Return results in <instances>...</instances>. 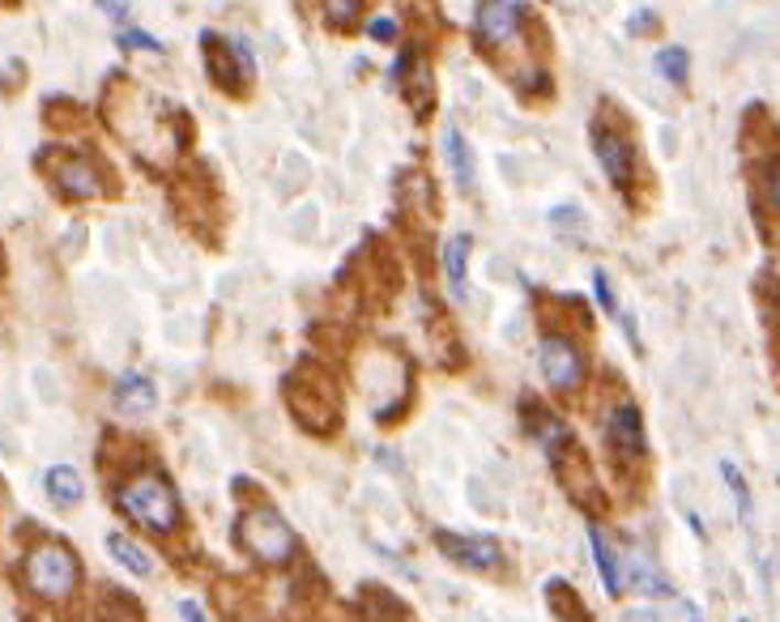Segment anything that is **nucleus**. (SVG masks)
Instances as JSON below:
<instances>
[{
    "instance_id": "9b49d317",
    "label": "nucleus",
    "mask_w": 780,
    "mask_h": 622,
    "mask_svg": "<svg viewBox=\"0 0 780 622\" xmlns=\"http://www.w3.org/2000/svg\"><path fill=\"white\" fill-rule=\"evenodd\" d=\"M622 589L631 592H644V597H670V580L657 571V563H652L644 550H631L627 563H622Z\"/></svg>"
},
{
    "instance_id": "1a4fd4ad",
    "label": "nucleus",
    "mask_w": 780,
    "mask_h": 622,
    "mask_svg": "<svg viewBox=\"0 0 780 622\" xmlns=\"http://www.w3.org/2000/svg\"><path fill=\"white\" fill-rule=\"evenodd\" d=\"M593 154H597V163L606 171V179L627 193L631 179H636V150H631V141L618 129H610V124H593Z\"/></svg>"
},
{
    "instance_id": "a211bd4d",
    "label": "nucleus",
    "mask_w": 780,
    "mask_h": 622,
    "mask_svg": "<svg viewBox=\"0 0 780 622\" xmlns=\"http://www.w3.org/2000/svg\"><path fill=\"white\" fill-rule=\"evenodd\" d=\"M43 487L52 494V503H61V508H73L82 499V478H77L73 465H52L47 478H43Z\"/></svg>"
},
{
    "instance_id": "c756f323",
    "label": "nucleus",
    "mask_w": 780,
    "mask_h": 622,
    "mask_svg": "<svg viewBox=\"0 0 780 622\" xmlns=\"http://www.w3.org/2000/svg\"><path fill=\"white\" fill-rule=\"evenodd\" d=\"M180 619H184V622H209L196 597H180Z\"/></svg>"
},
{
    "instance_id": "bb28decb",
    "label": "nucleus",
    "mask_w": 780,
    "mask_h": 622,
    "mask_svg": "<svg viewBox=\"0 0 780 622\" xmlns=\"http://www.w3.org/2000/svg\"><path fill=\"white\" fill-rule=\"evenodd\" d=\"M763 184H768V200L780 209V154L768 163V171H763Z\"/></svg>"
},
{
    "instance_id": "0eeeda50",
    "label": "nucleus",
    "mask_w": 780,
    "mask_h": 622,
    "mask_svg": "<svg viewBox=\"0 0 780 622\" xmlns=\"http://www.w3.org/2000/svg\"><path fill=\"white\" fill-rule=\"evenodd\" d=\"M538 359H542V375H546V384L559 389V393H567V389H576V384L585 380V354L576 350V341H572V337L546 332V337H542V346H538Z\"/></svg>"
},
{
    "instance_id": "7c9ffc66",
    "label": "nucleus",
    "mask_w": 780,
    "mask_h": 622,
    "mask_svg": "<svg viewBox=\"0 0 780 622\" xmlns=\"http://www.w3.org/2000/svg\"><path fill=\"white\" fill-rule=\"evenodd\" d=\"M325 13H328V18H333V22H350V18H355V13H358V4H355V0H346V4H337V0H328V4H325Z\"/></svg>"
},
{
    "instance_id": "4be33fe9",
    "label": "nucleus",
    "mask_w": 780,
    "mask_h": 622,
    "mask_svg": "<svg viewBox=\"0 0 780 622\" xmlns=\"http://www.w3.org/2000/svg\"><path fill=\"white\" fill-rule=\"evenodd\" d=\"M367 605H376V610L367 614V622H405V610H401L384 589H367Z\"/></svg>"
},
{
    "instance_id": "9d476101",
    "label": "nucleus",
    "mask_w": 780,
    "mask_h": 622,
    "mask_svg": "<svg viewBox=\"0 0 780 622\" xmlns=\"http://www.w3.org/2000/svg\"><path fill=\"white\" fill-rule=\"evenodd\" d=\"M524 4H517V0H495V4H483L478 9V34L487 39L490 47H499V43H508L512 34L524 26Z\"/></svg>"
},
{
    "instance_id": "ddd939ff",
    "label": "nucleus",
    "mask_w": 780,
    "mask_h": 622,
    "mask_svg": "<svg viewBox=\"0 0 780 622\" xmlns=\"http://www.w3.org/2000/svg\"><path fill=\"white\" fill-rule=\"evenodd\" d=\"M588 550H593V563H597V576H602L606 592L618 597L622 592V563H618V555L610 550V542H606V528L588 524Z\"/></svg>"
},
{
    "instance_id": "b1692460",
    "label": "nucleus",
    "mask_w": 780,
    "mask_h": 622,
    "mask_svg": "<svg viewBox=\"0 0 780 622\" xmlns=\"http://www.w3.org/2000/svg\"><path fill=\"white\" fill-rule=\"evenodd\" d=\"M593 295L606 312H615V291H610V273L606 269H593Z\"/></svg>"
},
{
    "instance_id": "c85d7f7f",
    "label": "nucleus",
    "mask_w": 780,
    "mask_h": 622,
    "mask_svg": "<svg viewBox=\"0 0 780 622\" xmlns=\"http://www.w3.org/2000/svg\"><path fill=\"white\" fill-rule=\"evenodd\" d=\"M367 34L380 39V43H389V39H397V18H376V22L367 26Z\"/></svg>"
},
{
    "instance_id": "f03ea898",
    "label": "nucleus",
    "mask_w": 780,
    "mask_h": 622,
    "mask_svg": "<svg viewBox=\"0 0 780 622\" xmlns=\"http://www.w3.org/2000/svg\"><path fill=\"white\" fill-rule=\"evenodd\" d=\"M120 508L129 512L137 524H145L150 533H175L184 524V508L180 494L166 482L163 473H137L120 487Z\"/></svg>"
},
{
    "instance_id": "dca6fc26",
    "label": "nucleus",
    "mask_w": 780,
    "mask_h": 622,
    "mask_svg": "<svg viewBox=\"0 0 780 622\" xmlns=\"http://www.w3.org/2000/svg\"><path fill=\"white\" fill-rule=\"evenodd\" d=\"M107 555L116 558L129 576H137V580H145V576H154V563H150V555L132 542V537H124V533H107Z\"/></svg>"
},
{
    "instance_id": "6ab92c4d",
    "label": "nucleus",
    "mask_w": 780,
    "mask_h": 622,
    "mask_svg": "<svg viewBox=\"0 0 780 622\" xmlns=\"http://www.w3.org/2000/svg\"><path fill=\"white\" fill-rule=\"evenodd\" d=\"M546 597H551L554 614H559V622H593L588 619V610L576 601V592H572V585H563V580H551L546 585Z\"/></svg>"
},
{
    "instance_id": "412c9836",
    "label": "nucleus",
    "mask_w": 780,
    "mask_h": 622,
    "mask_svg": "<svg viewBox=\"0 0 780 622\" xmlns=\"http://www.w3.org/2000/svg\"><path fill=\"white\" fill-rule=\"evenodd\" d=\"M657 73L661 77H670L674 86H686V73H691V56H686V47H661L657 52Z\"/></svg>"
},
{
    "instance_id": "5701e85b",
    "label": "nucleus",
    "mask_w": 780,
    "mask_h": 622,
    "mask_svg": "<svg viewBox=\"0 0 780 622\" xmlns=\"http://www.w3.org/2000/svg\"><path fill=\"white\" fill-rule=\"evenodd\" d=\"M551 222H554V230H572V234H581V230H585V214H581L576 205H567V209H551Z\"/></svg>"
},
{
    "instance_id": "6e6552de",
    "label": "nucleus",
    "mask_w": 780,
    "mask_h": 622,
    "mask_svg": "<svg viewBox=\"0 0 780 622\" xmlns=\"http://www.w3.org/2000/svg\"><path fill=\"white\" fill-rule=\"evenodd\" d=\"M606 448L618 457V465L627 460H644L649 444H644V418L631 401H618L615 410L606 414Z\"/></svg>"
},
{
    "instance_id": "a878e982",
    "label": "nucleus",
    "mask_w": 780,
    "mask_h": 622,
    "mask_svg": "<svg viewBox=\"0 0 780 622\" xmlns=\"http://www.w3.org/2000/svg\"><path fill=\"white\" fill-rule=\"evenodd\" d=\"M627 31H631V34L657 31V13H652V9H636V13H631V22H627Z\"/></svg>"
},
{
    "instance_id": "cd10ccee",
    "label": "nucleus",
    "mask_w": 780,
    "mask_h": 622,
    "mask_svg": "<svg viewBox=\"0 0 780 622\" xmlns=\"http://www.w3.org/2000/svg\"><path fill=\"white\" fill-rule=\"evenodd\" d=\"M618 622H670V614H661V610H649V605H636V610H627Z\"/></svg>"
},
{
    "instance_id": "7ed1b4c3",
    "label": "nucleus",
    "mask_w": 780,
    "mask_h": 622,
    "mask_svg": "<svg viewBox=\"0 0 780 622\" xmlns=\"http://www.w3.org/2000/svg\"><path fill=\"white\" fill-rule=\"evenodd\" d=\"M239 546H243V555L264 563V567H286L299 550V537H294L291 521L278 512V508H269V503H257V508H248L243 516H239Z\"/></svg>"
},
{
    "instance_id": "2eb2a0df",
    "label": "nucleus",
    "mask_w": 780,
    "mask_h": 622,
    "mask_svg": "<svg viewBox=\"0 0 780 622\" xmlns=\"http://www.w3.org/2000/svg\"><path fill=\"white\" fill-rule=\"evenodd\" d=\"M444 273L456 298L469 295V234H456L444 243Z\"/></svg>"
},
{
    "instance_id": "aec40b11",
    "label": "nucleus",
    "mask_w": 780,
    "mask_h": 622,
    "mask_svg": "<svg viewBox=\"0 0 780 622\" xmlns=\"http://www.w3.org/2000/svg\"><path fill=\"white\" fill-rule=\"evenodd\" d=\"M721 478L729 482V491H734V503H738V521L750 524L755 521V503H750V487L747 478H743V469L734 465V460H721Z\"/></svg>"
},
{
    "instance_id": "20e7f679",
    "label": "nucleus",
    "mask_w": 780,
    "mask_h": 622,
    "mask_svg": "<svg viewBox=\"0 0 780 622\" xmlns=\"http://www.w3.org/2000/svg\"><path fill=\"white\" fill-rule=\"evenodd\" d=\"M22 576H26V589H31L34 597H43V601H65L68 592L77 589V580H82V567H77V555H73L68 546L43 542V546H34L31 555H26Z\"/></svg>"
},
{
    "instance_id": "423d86ee",
    "label": "nucleus",
    "mask_w": 780,
    "mask_h": 622,
    "mask_svg": "<svg viewBox=\"0 0 780 622\" xmlns=\"http://www.w3.org/2000/svg\"><path fill=\"white\" fill-rule=\"evenodd\" d=\"M435 546H440V555L456 563V567H469V571H495L499 567V542L487 537V533H453V528H440L435 533Z\"/></svg>"
},
{
    "instance_id": "f257e3e1",
    "label": "nucleus",
    "mask_w": 780,
    "mask_h": 622,
    "mask_svg": "<svg viewBox=\"0 0 780 622\" xmlns=\"http://www.w3.org/2000/svg\"><path fill=\"white\" fill-rule=\"evenodd\" d=\"M286 405L299 423L307 430H337L342 423V396H337V384L328 380L325 371L316 362H299L294 375L286 380Z\"/></svg>"
},
{
    "instance_id": "f3484780",
    "label": "nucleus",
    "mask_w": 780,
    "mask_h": 622,
    "mask_svg": "<svg viewBox=\"0 0 780 622\" xmlns=\"http://www.w3.org/2000/svg\"><path fill=\"white\" fill-rule=\"evenodd\" d=\"M444 150H448V163H453L456 179H461V188H465V193H474V184H478V175H474V154H469L465 137H461L453 124L444 129Z\"/></svg>"
},
{
    "instance_id": "4468645a",
    "label": "nucleus",
    "mask_w": 780,
    "mask_h": 622,
    "mask_svg": "<svg viewBox=\"0 0 780 622\" xmlns=\"http://www.w3.org/2000/svg\"><path fill=\"white\" fill-rule=\"evenodd\" d=\"M159 405V393H154V384L145 380V375H120V384H116V410L120 414H150Z\"/></svg>"
},
{
    "instance_id": "393cba45",
    "label": "nucleus",
    "mask_w": 780,
    "mask_h": 622,
    "mask_svg": "<svg viewBox=\"0 0 780 622\" xmlns=\"http://www.w3.org/2000/svg\"><path fill=\"white\" fill-rule=\"evenodd\" d=\"M120 47H150V52H159L163 43H159L154 34H145V31H124L120 34Z\"/></svg>"
},
{
    "instance_id": "f8f14e48",
    "label": "nucleus",
    "mask_w": 780,
    "mask_h": 622,
    "mask_svg": "<svg viewBox=\"0 0 780 622\" xmlns=\"http://www.w3.org/2000/svg\"><path fill=\"white\" fill-rule=\"evenodd\" d=\"M56 184L65 188L68 197H98V188H102V179H98V166L86 159V154H77V159H65V163L56 166Z\"/></svg>"
},
{
    "instance_id": "39448f33",
    "label": "nucleus",
    "mask_w": 780,
    "mask_h": 622,
    "mask_svg": "<svg viewBox=\"0 0 780 622\" xmlns=\"http://www.w3.org/2000/svg\"><path fill=\"white\" fill-rule=\"evenodd\" d=\"M205 65H209V77L218 90H243V81L257 73V56L248 52L243 39H230L223 43L218 34H205Z\"/></svg>"
}]
</instances>
